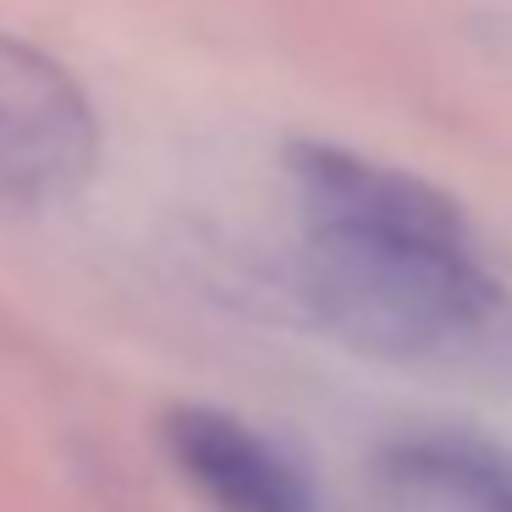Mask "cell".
Segmentation results:
<instances>
[{
    "label": "cell",
    "mask_w": 512,
    "mask_h": 512,
    "mask_svg": "<svg viewBox=\"0 0 512 512\" xmlns=\"http://www.w3.org/2000/svg\"><path fill=\"white\" fill-rule=\"evenodd\" d=\"M298 210V298L353 353L463 380H512V292L452 193L358 149L281 155Z\"/></svg>",
    "instance_id": "obj_1"
},
{
    "label": "cell",
    "mask_w": 512,
    "mask_h": 512,
    "mask_svg": "<svg viewBox=\"0 0 512 512\" xmlns=\"http://www.w3.org/2000/svg\"><path fill=\"white\" fill-rule=\"evenodd\" d=\"M100 166V127L67 67L0 34V199L67 204Z\"/></svg>",
    "instance_id": "obj_2"
},
{
    "label": "cell",
    "mask_w": 512,
    "mask_h": 512,
    "mask_svg": "<svg viewBox=\"0 0 512 512\" xmlns=\"http://www.w3.org/2000/svg\"><path fill=\"white\" fill-rule=\"evenodd\" d=\"M160 446L215 512H325L303 468L221 408H171L160 419Z\"/></svg>",
    "instance_id": "obj_3"
},
{
    "label": "cell",
    "mask_w": 512,
    "mask_h": 512,
    "mask_svg": "<svg viewBox=\"0 0 512 512\" xmlns=\"http://www.w3.org/2000/svg\"><path fill=\"white\" fill-rule=\"evenodd\" d=\"M391 512H512V452L457 430L402 435L375 457Z\"/></svg>",
    "instance_id": "obj_4"
}]
</instances>
